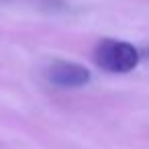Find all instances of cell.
<instances>
[{"label": "cell", "instance_id": "1", "mask_svg": "<svg viewBox=\"0 0 149 149\" xmlns=\"http://www.w3.org/2000/svg\"><path fill=\"white\" fill-rule=\"evenodd\" d=\"M94 61L100 70L108 74H129L139 65L141 53L129 41L102 39L94 49Z\"/></svg>", "mask_w": 149, "mask_h": 149}, {"label": "cell", "instance_id": "2", "mask_svg": "<svg viewBox=\"0 0 149 149\" xmlns=\"http://www.w3.org/2000/svg\"><path fill=\"white\" fill-rule=\"evenodd\" d=\"M47 80L59 88H82L92 80L88 68L72 61H53L47 68Z\"/></svg>", "mask_w": 149, "mask_h": 149}]
</instances>
